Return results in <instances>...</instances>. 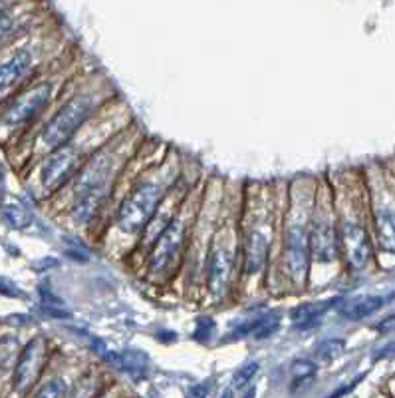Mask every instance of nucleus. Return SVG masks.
Segmentation results:
<instances>
[{
  "instance_id": "obj_1",
  "label": "nucleus",
  "mask_w": 395,
  "mask_h": 398,
  "mask_svg": "<svg viewBox=\"0 0 395 398\" xmlns=\"http://www.w3.org/2000/svg\"><path fill=\"white\" fill-rule=\"evenodd\" d=\"M161 201V189L155 184H141L125 199L117 212V227L124 233H139L153 219Z\"/></svg>"
},
{
  "instance_id": "obj_2",
  "label": "nucleus",
  "mask_w": 395,
  "mask_h": 398,
  "mask_svg": "<svg viewBox=\"0 0 395 398\" xmlns=\"http://www.w3.org/2000/svg\"><path fill=\"white\" fill-rule=\"evenodd\" d=\"M92 108H94V102L89 98L70 100L46 125V130L42 134L44 144L50 148L66 146V142L80 130V125L86 122L87 116L92 114Z\"/></svg>"
},
{
  "instance_id": "obj_3",
  "label": "nucleus",
  "mask_w": 395,
  "mask_h": 398,
  "mask_svg": "<svg viewBox=\"0 0 395 398\" xmlns=\"http://www.w3.org/2000/svg\"><path fill=\"white\" fill-rule=\"evenodd\" d=\"M44 355H46V343L42 336H34L20 352L16 366H14V390L24 394L28 392L40 376L42 364H44Z\"/></svg>"
},
{
  "instance_id": "obj_4",
  "label": "nucleus",
  "mask_w": 395,
  "mask_h": 398,
  "mask_svg": "<svg viewBox=\"0 0 395 398\" xmlns=\"http://www.w3.org/2000/svg\"><path fill=\"white\" fill-rule=\"evenodd\" d=\"M285 267L286 273L294 281L304 279L310 267V249H308V231L302 221H294L288 225L285 245Z\"/></svg>"
},
{
  "instance_id": "obj_5",
  "label": "nucleus",
  "mask_w": 395,
  "mask_h": 398,
  "mask_svg": "<svg viewBox=\"0 0 395 398\" xmlns=\"http://www.w3.org/2000/svg\"><path fill=\"white\" fill-rule=\"evenodd\" d=\"M80 163V151L76 146H60L48 156V160L42 165V184L46 189L60 187L72 175Z\"/></svg>"
},
{
  "instance_id": "obj_6",
  "label": "nucleus",
  "mask_w": 395,
  "mask_h": 398,
  "mask_svg": "<svg viewBox=\"0 0 395 398\" xmlns=\"http://www.w3.org/2000/svg\"><path fill=\"white\" fill-rule=\"evenodd\" d=\"M183 241H185V224L179 219L169 221L157 237L151 253V273H163L169 267V263L177 257Z\"/></svg>"
},
{
  "instance_id": "obj_7",
  "label": "nucleus",
  "mask_w": 395,
  "mask_h": 398,
  "mask_svg": "<svg viewBox=\"0 0 395 398\" xmlns=\"http://www.w3.org/2000/svg\"><path fill=\"white\" fill-rule=\"evenodd\" d=\"M342 251L352 269H364L371 259V241L366 229L358 224H344L342 227Z\"/></svg>"
},
{
  "instance_id": "obj_8",
  "label": "nucleus",
  "mask_w": 395,
  "mask_h": 398,
  "mask_svg": "<svg viewBox=\"0 0 395 398\" xmlns=\"http://www.w3.org/2000/svg\"><path fill=\"white\" fill-rule=\"evenodd\" d=\"M50 100V86L42 84V86L32 88L26 94H22L20 98L14 102L13 106L4 114V122L10 125L24 124L28 120H32Z\"/></svg>"
},
{
  "instance_id": "obj_9",
  "label": "nucleus",
  "mask_w": 395,
  "mask_h": 398,
  "mask_svg": "<svg viewBox=\"0 0 395 398\" xmlns=\"http://www.w3.org/2000/svg\"><path fill=\"white\" fill-rule=\"evenodd\" d=\"M310 259L318 263H330L338 255V237L332 224L326 219H316L308 231Z\"/></svg>"
},
{
  "instance_id": "obj_10",
  "label": "nucleus",
  "mask_w": 395,
  "mask_h": 398,
  "mask_svg": "<svg viewBox=\"0 0 395 398\" xmlns=\"http://www.w3.org/2000/svg\"><path fill=\"white\" fill-rule=\"evenodd\" d=\"M233 275V257L224 247L213 249L207 267V283L213 297H222L229 289Z\"/></svg>"
},
{
  "instance_id": "obj_11",
  "label": "nucleus",
  "mask_w": 395,
  "mask_h": 398,
  "mask_svg": "<svg viewBox=\"0 0 395 398\" xmlns=\"http://www.w3.org/2000/svg\"><path fill=\"white\" fill-rule=\"evenodd\" d=\"M268 237L260 231H250L245 243V267L247 273H259L268 257Z\"/></svg>"
},
{
  "instance_id": "obj_12",
  "label": "nucleus",
  "mask_w": 395,
  "mask_h": 398,
  "mask_svg": "<svg viewBox=\"0 0 395 398\" xmlns=\"http://www.w3.org/2000/svg\"><path fill=\"white\" fill-rule=\"evenodd\" d=\"M340 303L338 298H330V301H320V303H306V305H300L296 309L290 311V319H292V324L294 329H312L316 324L320 323L322 315L326 311L332 309V305Z\"/></svg>"
},
{
  "instance_id": "obj_13",
  "label": "nucleus",
  "mask_w": 395,
  "mask_h": 398,
  "mask_svg": "<svg viewBox=\"0 0 395 398\" xmlns=\"http://www.w3.org/2000/svg\"><path fill=\"white\" fill-rule=\"evenodd\" d=\"M30 62H32L30 52L20 50V52L14 54L8 62L0 64V92H4L6 88L16 84V82L24 76L26 70L30 68Z\"/></svg>"
},
{
  "instance_id": "obj_14",
  "label": "nucleus",
  "mask_w": 395,
  "mask_h": 398,
  "mask_svg": "<svg viewBox=\"0 0 395 398\" xmlns=\"http://www.w3.org/2000/svg\"><path fill=\"white\" fill-rule=\"evenodd\" d=\"M385 303V298L378 297V295H366V297H358L354 301L346 303L340 313L344 319H350V321H361V319H368L370 315H373L375 311H380Z\"/></svg>"
},
{
  "instance_id": "obj_15",
  "label": "nucleus",
  "mask_w": 395,
  "mask_h": 398,
  "mask_svg": "<svg viewBox=\"0 0 395 398\" xmlns=\"http://www.w3.org/2000/svg\"><path fill=\"white\" fill-rule=\"evenodd\" d=\"M318 373V366L316 362L308 361V359H298L292 362L290 366V374H292V380H290V390L292 392H300L304 388H308Z\"/></svg>"
},
{
  "instance_id": "obj_16",
  "label": "nucleus",
  "mask_w": 395,
  "mask_h": 398,
  "mask_svg": "<svg viewBox=\"0 0 395 398\" xmlns=\"http://www.w3.org/2000/svg\"><path fill=\"white\" fill-rule=\"evenodd\" d=\"M378 239L380 245L389 253H395V212L394 210H380L375 215Z\"/></svg>"
},
{
  "instance_id": "obj_17",
  "label": "nucleus",
  "mask_w": 395,
  "mask_h": 398,
  "mask_svg": "<svg viewBox=\"0 0 395 398\" xmlns=\"http://www.w3.org/2000/svg\"><path fill=\"white\" fill-rule=\"evenodd\" d=\"M117 369H122L125 373H143L148 366V357L139 350H124V352H111L110 359Z\"/></svg>"
},
{
  "instance_id": "obj_18",
  "label": "nucleus",
  "mask_w": 395,
  "mask_h": 398,
  "mask_svg": "<svg viewBox=\"0 0 395 398\" xmlns=\"http://www.w3.org/2000/svg\"><path fill=\"white\" fill-rule=\"evenodd\" d=\"M99 203H101V189L99 191H87V193H82L76 207L72 210V215L78 224H87L94 219V215L98 213Z\"/></svg>"
},
{
  "instance_id": "obj_19",
  "label": "nucleus",
  "mask_w": 395,
  "mask_h": 398,
  "mask_svg": "<svg viewBox=\"0 0 395 398\" xmlns=\"http://www.w3.org/2000/svg\"><path fill=\"white\" fill-rule=\"evenodd\" d=\"M280 319L282 315L278 311H266L262 313L260 317L254 319V327H252V333L250 335L259 341H264V338H271L272 335H276V331L280 329Z\"/></svg>"
},
{
  "instance_id": "obj_20",
  "label": "nucleus",
  "mask_w": 395,
  "mask_h": 398,
  "mask_svg": "<svg viewBox=\"0 0 395 398\" xmlns=\"http://www.w3.org/2000/svg\"><path fill=\"white\" fill-rule=\"evenodd\" d=\"M346 350V341L344 338H326L322 341L320 345L314 350L316 361L320 362H332L336 359H340Z\"/></svg>"
},
{
  "instance_id": "obj_21",
  "label": "nucleus",
  "mask_w": 395,
  "mask_h": 398,
  "mask_svg": "<svg viewBox=\"0 0 395 398\" xmlns=\"http://www.w3.org/2000/svg\"><path fill=\"white\" fill-rule=\"evenodd\" d=\"M2 215L6 219V224L14 227V229H26L28 225L32 224V213L28 212L26 207H22V205H16V203L6 205Z\"/></svg>"
},
{
  "instance_id": "obj_22",
  "label": "nucleus",
  "mask_w": 395,
  "mask_h": 398,
  "mask_svg": "<svg viewBox=\"0 0 395 398\" xmlns=\"http://www.w3.org/2000/svg\"><path fill=\"white\" fill-rule=\"evenodd\" d=\"M66 394H68V388L62 378H52L46 385L40 386L32 398H66Z\"/></svg>"
},
{
  "instance_id": "obj_23",
  "label": "nucleus",
  "mask_w": 395,
  "mask_h": 398,
  "mask_svg": "<svg viewBox=\"0 0 395 398\" xmlns=\"http://www.w3.org/2000/svg\"><path fill=\"white\" fill-rule=\"evenodd\" d=\"M259 373V362L250 361L247 364H243L235 374H233V388H247L250 385V380Z\"/></svg>"
},
{
  "instance_id": "obj_24",
  "label": "nucleus",
  "mask_w": 395,
  "mask_h": 398,
  "mask_svg": "<svg viewBox=\"0 0 395 398\" xmlns=\"http://www.w3.org/2000/svg\"><path fill=\"white\" fill-rule=\"evenodd\" d=\"M68 241V245H66V255L68 257H72L76 261H87L89 259V253H87V249L78 241V239H72V237H68L66 239Z\"/></svg>"
},
{
  "instance_id": "obj_25",
  "label": "nucleus",
  "mask_w": 395,
  "mask_h": 398,
  "mask_svg": "<svg viewBox=\"0 0 395 398\" xmlns=\"http://www.w3.org/2000/svg\"><path fill=\"white\" fill-rule=\"evenodd\" d=\"M215 321L210 319V317H203V319H199L197 321V327H195V333L193 336L197 338V341H209L210 335H213V331H215Z\"/></svg>"
},
{
  "instance_id": "obj_26",
  "label": "nucleus",
  "mask_w": 395,
  "mask_h": 398,
  "mask_svg": "<svg viewBox=\"0 0 395 398\" xmlns=\"http://www.w3.org/2000/svg\"><path fill=\"white\" fill-rule=\"evenodd\" d=\"M0 295H4V297H13V298H24L26 295L22 293V289L14 283L13 279H8V277H2L0 275Z\"/></svg>"
},
{
  "instance_id": "obj_27",
  "label": "nucleus",
  "mask_w": 395,
  "mask_h": 398,
  "mask_svg": "<svg viewBox=\"0 0 395 398\" xmlns=\"http://www.w3.org/2000/svg\"><path fill=\"white\" fill-rule=\"evenodd\" d=\"M395 355V343H387L385 347L378 348L373 352V361H382V359H389Z\"/></svg>"
},
{
  "instance_id": "obj_28",
  "label": "nucleus",
  "mask_w": 395,
  "mask_h": 398,
  "mask_svg": "<svg viewBox=\"0 0 395 398\" xmlns=\"http://www.w3.org/2000/svg\"><path fill=\"white\" fill-rule=\"evenodd\" d=\"M375 331H378V333H383V335H387V333H394V331H395V315H392V317H385L382 323L375 324Z\"/></svg>"
},
{
  "instance_id": "obj_29",
  "label": "nucleus",
  "mask_w": 395,
  "mask_h": 398,
  "mask_svg": "<svg viewBox=\"0 0 395 398\" xmlns=\"http://www.w3.org/2000/svg\"><path fill=\"white\" fill-rule=\"evenodd\" d=\"M359 380H361V376H358L356 380H352V383H347V385L340 386V388H338V390H333L332 394H330V397H328V398H342V397H346L350 390H354V388H356V385H358Z\"/></svg>"
},
{
  "instance_id": "obj_30",
  "label": "nucleus",
  "mask_w": 395,
  "mask_h": 398,
  "mask_svg": "<svg viewBox=\"0 0 395 398\" xmlns=\"http://www.w3.org/2000/svg\"><path fill=\"white\" fill-rule=\"evenodd\" d=\"M207 392H209L207 385H195L187 390V398H207Z\"/></svg>"
},
{
  "instance_id": "obj_31",
  "label": "nucleus",
  "mask_w": 395,
  "mask_h": 398,
  "mask_svg": "<svg viewBox=\"0 0 395 398\" xmlns=\"http://www.w3.org/2000/svg\"><path fill=\"white\" fill-rule=\"evenodd\" d=\"M10 28H13V18H10V14L0 11V38L4 36Z\"/></svg>"
},
{
  "instance_id": "obj_32",
  "label": "nucleus",
  "mask_w": 395,
  "mask_h": 398,
  "mask_svg": "<svg viewBox=\"0 0 395 398\" xmlns=\"http://www.w3.org/2000/svg\"><path fill=\"white\" fill-rule=\"evenodd\" d=\"M245 398H257V388H254V386H248V390L245 392Z\"/></svg>"
},
{
  "instance_id": "obj_33",
  "label": "nucleus",
  "mask_w": 395,
  "mask_h": 398,
  "mask_svg": "<svg viewBox=\"0 0 395 398\" xmlns=\"http://www.w3.org/2000/svg\"><path fill=\"white\" fill-rule=\"evenodd\" d=\"M221 398H235V390H233V388H227V390H222Z\"/></svg>"
},
{
  "instance_id": "obj_34",
  "label": "nucleus",
  "mask_w": 395,
  "mask_h": 398,
  "mask_svg": "<svg viewBox=\"0 0 395 398\" xmlns=\"http://www.w3.org/2000/svg\"><path fill=\"white\" fill-rule=\"evenodd\" d=\"M2 177H4V167H2V163H0V181H2Z\"/></svg>"
}]
</instances>
